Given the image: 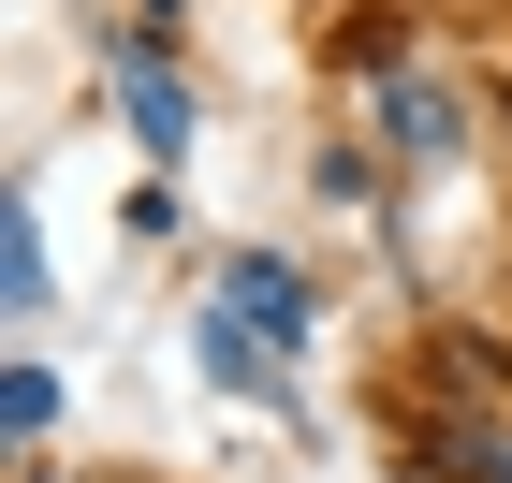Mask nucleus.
Masks as SVG:
<instances>
[{"instance_id":"nucleus-1","label":"nucleus","mask_w":512,"mask_h":483,"mask_svg":"<svg viewBox=\"0 0 512 483\" xmlns=\"http://www.w3.org/2000/svg\"><path fill=\"white\" fill-rule=\"evenodd\" d=\"M381 132H395L410 161H439V147H469V103H454L439 74H381Z\"/></svg>"},{"instance_id":"nucleus-2","label":"nucleus","mask_w":512,"mask_h":483,"mask_svg":"<svg viewBox=\"0 0 512 483\" xmlns=\"http://www.w3.org/2000/svg\"><path fill=\"white\" fill-rule=\"evenodd\" d=\"M220 308H235L249 337H308V279H293V264H264V249H249V264H220Z\"/></svg>"},{"instance_id":"nucleus-3","label":"nucleus","mask_w":512,"mask_h":483,"mask_svg":"<svg viewBox=\"0 0 512 483\" xmlns=\"http://www.w3.org/2000/svg\"><path fill=\"white\" fill-rule=\"evenodd\" d=\"M132 132H147V147H191V88H176V74H161V59H132Z\"/></svg>"},{"instance_id":"nucleus-4","label":"nucleus","mask_w":512,"mask_h":483,"mask_svg":"<svg viewBox=\"0 0 512 483\" xmlns=\"http://www.w3.org/2000/svg\"><path fill=\"white\" fill-rule=\"evenodd\" d=\"M439 483H512V425H439Z\"/></svg>"},{"instance_id":"nucleus-5","label":"nucleus","mask_w":512,"mask_h":483,"mask_svg":"<svg viewBox=\"0 0 512 483\" xmlns=\"http://www.w3.org/2000/svg\"><path fill=\"white\" fill-rule=\"evenodd\" d=\"M0 425H15V440H44V425H59V381H44V366H15V381H0Z\"/></svg>"}]
</instances>
